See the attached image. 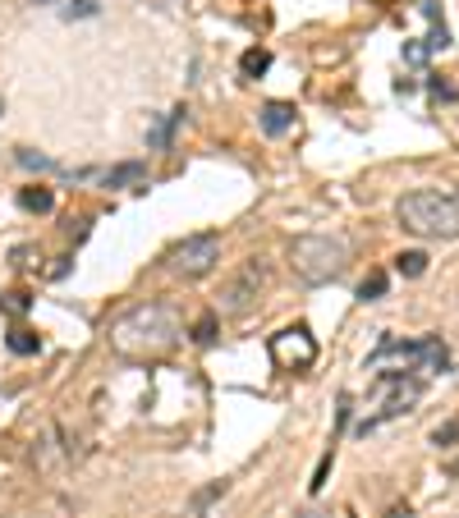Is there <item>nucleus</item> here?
<instances>
[{
    "mask_svg": "<svg viewBox=\"0 0 459 518\" xmlns=\"http://www.w3.org/2000/svg\"><path fill=\"white\" fill-rule=\"evenodd\" d=\"M10 349L28 358V353H37V349H42V340H37L32 331H10Z\"/></svg>",
    "mask_w": 459,
    "mask_h": 518,
    "instance_id": "6ab92c4d",
    "label": "nucleus"
},
{
    "mask_svg": "<svg viewBox=\"0 0 459 518\" xmlns=\"http://www.w3.org/2000/svg\"><path fill=\"white\" fill-rule=\"evenodd\" d=\"M179 344V316L166 303H143L110 326V349L120 358H161Z\"/></svg>",
    "mask_w": 459,
    "mask_h": 518,
    "instance_id": "f257e3e1",
    "label": "nucleus"
},
{
    "mask_svg": "<svg viewBox=\"0 0 459 518\" xmlns=\"http://www.w3.org/2000/svg\"><path fill=\"white\" fill-rule=\"evenodd\" d=\"M432 92H437V97H446V101H455V88H450V83H441V78H432Z\"/></svg>",
    "mask_w": 459,
    "mask_h": 518,
    "instance_id": "b1692460",
    "label": "nucleus"
},
{
    "mask_svg": "<svg viewBox=\"0 0 459 518\" xmlns=\"http://www.w3.org/2000/svg\"><path fill=\"white\" fill-rule=\"evenodd\" d=\"M395 271L404 275V281H418V275L428 271V253H418V248H413V253H400V257H395Z\"/></svg>",
    "mask_w": 459,
    "mask_h": 518,
    "instance_id": "ddd939ff",
    "label": "nucleus"
},
{
    "mask_svg": "<svg viewBox=\"0 0 459 518\" xmlns=\"http://www.w3.org/2000/svg\"><path fill=\"white\" fill-rule=\"evenodd\" d=\"M225 487H230V482H212V487H203V491L194 496V514L203 518V514L212 509V500H221V496H225Z\"/></svg>",
    "mask_w": 459,
    "mask_h": 518,
    "instance_id": "dca6fc26",
    "label": "nucleus"
},
{
    "mask_svg": "<svg viewBox=\"0 0 459 518\" xmlns=\"http://www.w3.org/2000/svg\"><path fill=\"white\" fill-rule=\"evenodd\" d=\"M143 179H147V166H143V161H125V166H115V170L101 175L106 188H134V184H143Z\"/></svg>",
    "mask_w": 459,
    "mask_h": 518,
    "instance_id": "9d476101",
    "label": "nucleus"
},
{
    "mask_svg": "<svg viewBox=\"0 0 459 518\" xmlns=\"http://www.w3.org/2000/svg\"><path fill=\"white\" fill-rule=\"evenodd\" d=\"M446 367H450L446 344H441L437 335H428V340H423V353H418V372H428V376H432V372H446Z\"/></svg>",
    "mask_w": 459,
    "mask_h": 518,
    "instance_id": "1a4fd4ad",
    "label": "nucleus"
},
{
    "mask_svg": "<svg viewBox=\"0 0 459 518\" xmlns=\"http://www.w3.org/2000/svg\"><path fill=\"white\" fill-rule=\"evenodd\" d=\"M19 166H23V170H56V161H51V156L32 151V147H19Z\"/></svg>",
    "mask_w": 459,
    "mask_h": 518,
    "instance_id": "a211bd4d",
    "label": "nucleus"
},
{
    "mask_svg": "<svg viewBox=\"0 0 459 518\" xmlns=\"http://www.w3.org/2000/svg\"><path fill=\"white\" fill-rule=\"evenodd\" d=\"M216 326H221V316H216V312H203L198 322H194V340H198V344H212V340H216Z\"/></svg>",
    "mask_w": 459,
    "mask_h": 518,
    "instance_id": "2eb2a0df",
    "label": "nucleus"
},
{
    "mask_svg": "<svg viewBox=\"0 0 459 518\" xmlns=\"http://www.w3.org/2000/svg\"><path fill=\"white\" fill-rule=\"evenodd\" d=\"M326 472H331V454H326V459L317 463V472H313V482H308V487H313V496H317V491L326 487Z\"/></svg>",
    "mask_w": 459,
    "mask_h": 518,
    "instance_id": "5701e85b",
    "label": "nucleus"
},
{
    "mask_svg": "<svg viewBox=\"0 0 459 518\" xmlns=\"http://www.w3.org/2000/svg\"><path fill=\"white\" fill-rule=\"evenodd\" d=\"M450 472H455V477H459V459H455V463H450Z\"/></svg>",
    "mask_w": 459,
    "mask_h": 518,
    "instance_id": "393cba45",
    "label": "nucleus"
},
{
    "mask_svg": "<svg viewBox=\"0 0 459 518\" xmlns=\"http://www.w3.org/2000/svg\"><path fill=\"white\" fill-rule=\"evenodd\" d=\"M455 436H459V418H450L446 427H437V431H432V445H450Z\"/></svg>",
    "mask_w": 459,
    "mask_h": 518,
    "instance_id": "4be33fe9",
    "label": "nucleus"
},
{
    "mask_svg": "<svg viewBox=\"0 0 459 518\" xmlns=\"http://www.w3.org/2000/svg\"><path fill=\"white\" fill-rule=\"evenodd\" d=\"M272 358H276V367H285V372L313 367V363H317V340L303 331V326H290V331L272 335Z\"/></svg>",
    "mask_w": 459,
    "mask_h": 518,
    "instance_id": "0eeeda50",
    "label": "nucleus"
},
{
    "mask_svg": "<svg viewBox=\"0 0 459 518\" xmlns=\"http://www.w3.org/2000/svg\"><path fill=\"white\" fill-rule=\"evenodd\" d=\"M32 307V298L23 294V289H14V294H0V312H5V316H23Z\"/></svg>",
    "mask_w": 459,
    "mask_h": 518,
    "instance_id": "f3484780",
    "label": "nucleus"
},
{
    "mask_svg": "<svg viewBox=\"0 0 459 518\" xmlns=\"http://www.w3.org/2000/svg\"><path fill=\"white\" fill-rule=\"evenodd\" d=\"M418 394H423V381H418V376H381V409H377L368 422H359V436H368V431H377L381 422L409 413V409L418 404Z\"/></svg>",
    "mask_w": 459,
    "mask_h": 518,
    "instance_id": "39448f33",
    "label": "nucleus"
},
{
    "mask_svg": "<svg viewBox=\"0 0 459 518\" xmlns=\"http://www.w3.org/2000/svg\"><path fill=\"white\" fill-rule=\"evenodd\" d=\"M262 285H266V266L253 257V262H244V271L230 281L225 289H221V312L225 316H239V312H248L253 307V298L262 294Z\"/></svg>",
    "mask_w": 459,
    "mask_h": 518,
    "instance_id": "423d86ee",
    "label": "nucleus"
},
{
    "mask_svg": "<svg viewBox=\"0 0 459 518\" xmlns=\"http://www.w3.org/2000/svg\"><path fill=\"white\" fill-rule=\"evenodd\" d=\"M395 216L418 238H459V203L450 193H437V188L404 193L395 203Z\"/></svg>",
    "mask_w": 459,
    "mask_h": 518,
    "instance_id": "f03ea898",
    "label": "nucleus"
},
{
    "mask_svg": "<svg viewBox=\"0 0 459 518\" xmlns=\"http://www.w3.org/2000/svg\"><path fill=\"white\" fill-rule=\"evenodd\" d=\"M428 56H432V47H428V37H423V42H404V65H428Z\"/></svg>",
    "mask_w": 459,
    "mask_h": 518,
    "instance_id": "412c9836",
    "label": "nucleus"
},
{
    "mask_svg": "<svg viewBox=\"0 0 459 518\" xmlns=\"http://www.w3.org/2000/svg\"><path fill=\"white\" fill-rule=\"evenodd\" d=\"M97 10H101V0H69L60 14H65V19H92Z\"/></svg>",
    "mask_w": 459,
    "mask_h": 518,
    "instance_id": "aec40b11",
    "label": "nucleus"
},
{
    "mask_svg": "<svg viewBox=\"0 0 459 518\" xmlns=\"http://www.w3.org/2000/svg\"><path fill=\"white\" fill-rule=\"evenodd\" d=\"M239 69H244V78H262L266 69H272V51H266V47H248L239 56Z\"/></svg>",
    "mask_w": 459,
    "mask_h": 518,
    "instance_id": "f8f14e48",
    "label": "nucleus"
},
{
    "mask_svg": "<svg viewBox=\"0 0 459 518\" xmlns=\"http://www.w3.org/2000/svg\"><path fill=\"white\" fill-rule=\"evenodd\" d=\"M290 266L303 285H326L350 266V238L344 234H303L290 248Z\"/></svg>",
    "mask_w": 459,
    "mask_h": 518,
    "instance_id": "7ed1b4c3",
    "label": "nucleus"
},
{
    "mask_svg": "<svg viewBox=\"0 0 459 518\" xmlns=\"http://www.w3.org/2000/svg\"><path fill=\"white\" fill-rule=\"evenodd\" d=\"M221 262V238L216 234H188L184 244L170 248V271L184 275V281H203V275H212Z\"/></svg>",
    "mask_w": 459,
    "mask_h": 518,
    "instance_id": "20e7f679",
    "label": "nucleus"
},
{
    "mask_svg": "<svg viewBox=\"0 0 459 518\" xmlns=\"http://www.w3.org/2000/svg\"><path fill=\"white\" fill-rule=\"evenodd\" d=\"M19 207H23V212H32V216H47V212L56 207V197H51V188L32 184V188H19Z\"/></svg>",
    "mask_w": 459,
    "mask_h": 518,
    "instance_id": "9b49d317",
    "label": "nucleus"
},
{
    "mask_svg": "<svg viewBox=\"0 0 459 518\" xmlns=\"http://www.w3.org/2000/svg\"><path fill=\"white\" fill-rule=\"evenodd\" d=\"M262 129L272 134V138L290 134V129H294V106H290V101H266V106H262Z\"/></svg>",
    "mask_w": 459,
    "mask_h": 518,
    "instance_id": "6e6552de",
    "label": "nucleus"
},
{
    "mask_svg": "<svg viewBox=\"0 0 459 518\" xmlns=\"http://www.w3.org/2000/svg\"><path fill=\"white\" fill-rule=\"evenodd\" d=\"M386 285H391V281H386V271H372L368 281L359 285V298H363V303H377L381 294H386Z\"/></svg>",
    "mask_w": 459,
    "mask_h": 518,
    "instance_id": "4468645a",
    "label": "nucleus"
}]
</instances>
